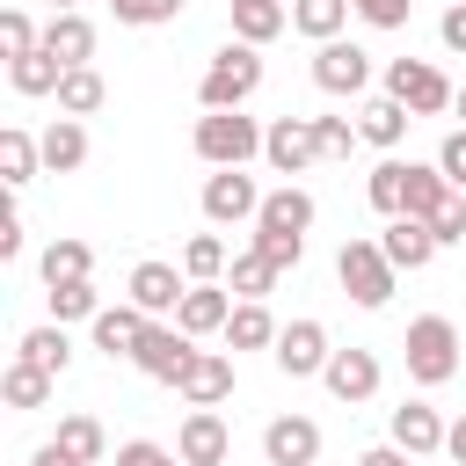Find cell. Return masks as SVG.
<instances>
[{
    "mask_svg": "<svg viewBox=\"0 0 466 466\" xmlns=\"http://www.w3.org/2000/svg\"><path fill=\"white\" fill-rule=\"evenodd\" d=\"M255 87H262V51L233 36L226 51H211V66H204V80H197V102H204V109H240Z\"/></svg>",
    "mask_w": 466,
    "mask_h": 466,
    "instance_id": "obj_2",
    "label": "cell"
},
{
    "mask_svg": "<svg viewBox=\"0 0 466 466\" xmlns=\"http://www.w3.org/2000/svg\"><path fill=\"white\" fill-rule=\"evenodd\" d=\"M197 357H204V350H197V342H189V335H182V328H175V320H153V328H146V342H138V357H131V364H138V371H146V379H160V386H182V371H189V364H197Z\"/></svg>",
    "mask_w": 466,
    "mask_h": 466,
    "instance_id": "obj_7",
    "label": "cell"
},
{
    "mask_svg": "<svg viewBox=\"0 0 466 466\" xmlns=\"http://www.w3.org/2000/svg\"><path fill=\"white\" fill-rule=\"evenodd\" d=\"M313 87H320V95H364V87H371V51H364V44H342V36L320 44V51H313Z\"/></svg>",
    "mask_w": 466,
    "mask_h": 466,
    "instance_id": "obj_8",
    "label": "cell"
},
{
    "mask_svg": "<svg viewBox=\"0 0 466 466\" xmlns=\"http://www.w3.org/2000/svg\"><path fill=\"white\" fill-rule=\"evenodd\" d=\"M182 277H189V284H218V277H226V240H218V233H197V240L182 248Z\"/></svg>",
    "mask_w": 466,
    "mask_h": 466,
    "instance_id": "obj_37",
    "label": "cell"
},
{
    "mask_svg": "<svg viewBox=\"0 0 466 466\" xmlns=\"http://www.w3.org/2000/svg\"><path fill=\"white\" fill-rule=\"evenodd\" d=\"M58 444H66L80 466H102V459H109V437H102L95 415H66V422H58Z\"/></svg>",
    "mask_w": 466,
    "mask_h": 466,
    "instance_id": "obj_36",
    "label": "cell"
},
{
    "mask_svg": "<svg viewBox=\"0 0 466 466\" xmlns=\"http://www.w3.org/2000/svg\"><path fill=\"white\" fill-rule=\"evenodd\" d=\"M95 350L116 364V357H138V342H146V328H153V313H138V306H102L95 320Z\"/></svg>",
    "mask_w": 466,
    "mask_h": 466,
    "instance_id": "obj_16",
    "label": "cell"
},
{
    "mask_svg": "<svg viewBox=\"0 0 466 466\" xmlns=\"http://www.w3.org/2000/svg\"><path fill=\"white\" fill-rule=\"evenodd\" d=\"M0 51H7V66L29 58V51H44V29H36L22 7H7V15H0Z\"/></svg>",
    "mask_w": 466,
    "mask_h": 466,
    "instance_id": "obj_39",
    "label": "cell"
},
{
    "mask_svg": "<svg viewBox=\"0 0 466 466\" xmlns=\"http://www.w3.org/2000/svg\"><path fill=\"white\" fill-rule=\"evenodd\" d=\"M451 109H459V116H466V87H459V102H451Z\"/></svg>",
    "mask_w": 466,
    "mask_h": 466,
    "instance_id": "obj_53",
    "label": "cell"
},
{
    "mask_svg": "<svg viewBox=\"0 0 466 466\" xmlns=\"http://www.w3.org/2000/svg\"><path fill=\"white\" fill-rule=\"evenodd\" d=\"M386 430H393L386 444H400L408 459H430V451H444V430H451V422H437V408H430V400H400Z\"/></svg>",
    "mask_w": 466,
    "mask_h": 466,
    "instance_id": "obj_13",
    "label": "cell"
},
{
    "mask_svg": "<svg viewBox=\"0 0 466 466\" xmlns=\"http://www.w3.org/2000/svg\"><path fill=\"white\" fill-rule=\"evenodd\" d=\"M437 36H444V51H459V58H466V0H451V7H444Z\"/></svg>",
    "mask_w": 466,
    "mask_h": 466,
    "instance_id": "obj_47",
    "label": "cell"
},
{
    "mask_svg": "<svg viewBox=\"0 0 466 466\" xmlns=\"http://www.w3.org/2000/svg\"><path fill=\"white\" fill-rule=\"evenodd\" d=\"M284 22H291V7H284V0H240V7H233V36H240V44H255V51H262L269 36H284Z\"/></svg>",
    "mask_w": 466,
    "mask_h": 466,
    "instance_id": "obj_26",
    "label": "cell"
},
{
    "mask_svg": "<svg viewBox=\"0 0 466 466\" xmlns=\"http://www.w3.org/2000/svg\"><path fill=\"white\" fill-rule=\"evenodd\" d=\"M350 7H357L371 29H400V22H408V0H350Z\"/></svg>",
    "mask_w": 466,
    "mask_h": 466,
    "instance_id": "obj_45",
    "label": "cell"
},
{
    "mask_svg": "<svg viewBox=\"0 0 466 466\" xmlns=\"http://www.w3.org/2000/svg\"><path fill=\"white\" fill-rule=\"evenodd\" d=\"M379 248H386V262H393V269H422V262L437 255V233H430L422 218H393V226L379 233Z\"/></svg>",
    "mask_w": 466,
    "mask_h": 466,
    "instance_id": "obj_22",
    "label": "cell"
},
{
    "mask_svg": "<svg viewBox=\"0 0 466 466\" xmlns=\"http://www.w3.org/2000/svg\"><path fill=\"white\" fill-rule=\"evenodd\" d=\"M364 197H371V211L400 218V211H408V160H379L371 182H364Z\"/></svg>",
    "mask_w": 466,
    "mask_h": 466,
    "instance_id": "obj_33",
    "label": "cell"
},
{
    "mask_svg": "<svg viewBox=\"0 0 466 466\" xmlns=\"http://www.w3.org/2000/svg\"><path fill=\"white\" fill-rule=\"evenodd\" d=\"M73 7H80V0H51V15H73Z\"/></svg>",
    "mask_w": 466,
    "mask_h": 466,
    "instance_id": "obj_52",
    "label": "cell"
},
{
    "mask_svg": "<svg viewBox=\"0 0 466 466\" xmlns=\"http://www.w3.org/2000/svg\"><path fill=\"white\" fill-rule=\"evenodd\" d=\"M357 138H364V146H386V153H393V146L408 138V109H400L393 95H371V102L357 109Z\"/></svg>",
    "mask_w": 466,
    "mask_h": 466,
    "instance_id": "obj_23",
    "label": "cell"
},
{
    "mask_svg": "<svg viewBox=\"0 0 466 466\" xmlns=\"http://www.w3.org/2000/svg\"><path fill=\"white\" fill-rule=\"evenodd\" d=\"M313 138H320V160H342L357 146V124L350 116H313Z\"/></svg>",
    "mask_w": 466,
    "mask_h": 466,
    "instance_id": "obj_41",
    "label": "cell"
},
{
    "mask_svg": "<svg viewBox=\"0 0 466 466\" xmlns=\"http://www.w3.org/2000/svg\"><path fill=\"white\" fill-rule=\"evenodd\" d=\"M116 466H175V451H160L153 437H131V444H116Z\"/></svg>",
    "mask_w": 466,
    "mask_h": 466,
    "instance_id": "obj_43",
    "label": "cell"
},
{
    "mask_svg": "<svg viewBox=\"0 0 466 466\" xmlns=\"http://www.w3.org/2000/svg\"><path fill=\"white\" fill-rule=\"evenodd\" d=\"M269 357H277V371H284V379H320L335 350H328V328H320V320H291V328L277 335V350H269Z\"/></svg>",
    "mask_w": 466,
    "mask_h": 466,
    "instance_id": "obj_9",
    "label": "cell"
},
{
    "mask_svg": "<svg viewBox=\"0 0 466 466\" xmlns=\"http://www.w3.org/2000/svg\"><path fill=\"white\" fill-rule=\"evenodd\" d=\"M262 459H269V466H313V459H320V422L277 415V422L262 430Z\"/></svg>",
    "mask_w": 466,
    "mask_h": 466,
    "instance_id": "obj_14",
    "label": "cell"
},
{
    "mask_svg": "<svg viewBox=\"0 0 466 466\" xmlns=\"http://www.w3.org/2000/svg\"><path fill=\"white\" fill-rule=\"evenodd\" d=\"M36 269H44V284H80V277L95 269V248H87V240H51Z\"/></svg>",
    "mask_w": 466,
    "mask_h": 466,
    "instance_id": "obj_34",
    "label": "cell"
},
{
    "mask_svg": "<svg viewBox=\"0 0 466 466\" xmlns=\"http://www.w3.org/2000/svg\"><path fill=\"white\" fill-rule=\"evenodd\" d=\"M444 451H451V459H459V466H466V415H459V422H451V430H444Z\"/></svg>",
    "mask_w": 466,
    "mask_h": 466,
    "instance_id": "obj_51",
    "label": "cell"
},
{
    "mask_svg": "<svg viewBox=\"0 0 466 466\" xmlns=\"http://www.w3.org/2000/svg\"><path fill=\"white\" fill-rule=\"evenodd\" d=\"M109 15H116V22H131V29H153V22H175V15H182V0H109Z\"/></svg>",
    "mask_w": 466,
    "mask_h": 466,
    "instance_id": "obj_40",
    "label": "cell"
},
{
    "mask_svg": "<svg viewBox=\"0 0 466 466\" xmlns=\"http://www.w3.org/2000/svg\"><path fill=\"white\" fill-rule=\"evenodd\" d=\"M430 233H437V248H451V240H466V197H451V204L437 211V226H430Z\"/></svg>",
    "mask_w": 466,
    "mask_h": 466,
    "instance_id": "obj_46",
    "label": "cell"
},
{
    "mask_svg": "<svg viewBox=\"0 0 466 466\" xmlns=\"http://www.w3.org/2000/svg\"><path fill=\"white\" fill-rule=\"evenodd\" d=\"M175 393H182L189 408H218V400L233 393V357H226V350H204V357L182 371V386H175Z\"/></svg>",
    "mask_w": 466,
    "mask_h": 466,
    "instance_id": "obj_18",
    "label": "cell"
},
{
    "mask_svg": "<svg viewBox=\"0 0 466 466\" xmlns=\"http://www.w3.org/2000/svg\"><path fill=\"white\" fill-rule=\"evenodd\" d=\"M357 466H408V451H400V444H371Z\"/></svg>",
    "mask_w": 466,
    "mask_h": 466,
    "instance_id": "obj_50",
    "label": "cell"
},
{
    "mask_svg": "<svg viewBox=\"0 0 466 466\" xmlns=\"http://www.w3.org/2000/svg\"><path fill=\"white\" fill-rule=\"evenodd\" d=\"M233 7H240V0H233Z\"/></svg>",
    "mask_w": 466,
    "mask_h": 466,
    "instance_id": "obj_54",
    "label": "cell"
},
{
    "mask_svg": "<svg viewBox=\"0 0 466 466\" xmlns=\"http://www.w3.org/2000/svg\"><path fill=\"white\" fill-rule=\"evenodd\" d=\"M44 51H51L66 73L87 66V58H95V22H87L80 7H73V15H51V22H44Z\"/></svg>",
    "mask_w": 466,
    "mask_h": 466,
    "instance_id": "obj_19",
    "label": "cell"
},
{
    "mask_svg": "<svg viewBox=\"0 0 466 466\" xmlns=\"http://www.w3.org/2000/svg\"><path fill=\"white\" fill-rule=\"evenodd\" d=\"M262 160H269L277 175H299V167H313V160H320L313 116H277V124H269V138H262Z\"/></svg>",
    "mask_w": 466,
    "mask_h": 466,
    "instance_id": "obj_11",
    "label": "cell"
},
{
    "mask_svg": "<svg viewBox=\"0 0 466 466\" xmlns=\"http://www.w3.org/2000/svg\"><path fill=\"white\" fill-rule=\"evenodd\" d=\"M36 146H44V167H51V175H73V167L87 160V124H80V116H51Z\"/></svg>",
    "mask_w": 466,
    "mask_h": 466,
    "instance_id": "obj_20",
    "label": "cell"
},
{
    "mask_svg": "<svg viewBox=\"0 0 466 466\" xmlns=\"http://www.w3.org/2000/svg\"><path fill=\"white\" fill-rule=\"evenodd\" d=\"M36 167H44V146H36L22 124H7V131H0V182L22 189V182H36Z\"/></svg>",
    "mask_w": 466,
    "mask_h": 466,
    "instance_id": "obj_27",
    "label": "cell"
},
{
    "mask_svg": "<svg viewBox=\"0 0 466 466\" xmlns=\"http://www.w3.org/2000/svg\"><path fill=\"white\" fill-rule=\"evenodd\" d=\"M51 386H58V379H51V371H36V364H22V357L0 371V400H7V408H44V400H51Z\"/></svg>",
    "mask_w": 466,
    "mask_h": 466,
    "instance_id": "obj_32",
    "label": "cell"
},
{
    "mask_svg": "<svg viewBox=\"0 0 466 466\" xmlns=\"http://www.w3.org/2000/svg\"><path fill=\"white\" fill-rule=\"evenodd\" d=\"M437 167H444V182H451V189H466V131H451V138L437 146Z\"/></svg>",
    "mask_w": 466,
    "mask_h": 466,
    "instance_id": "obj_44",
    "label": "cell"
},
{
    "mask_svg": "<svg viewBox=\"0 0 466 466\" xmlns=\"http://www.w3.org/2000/svg\"><path fill=\"white\" fill-rule=\"evenodd\" d=\"M7 80H15V95H58L66 66H58L51 51H29V58H15V66H7Z\"/></svg>",
    "mask_w": 466,
    "mask_h": 466,
    "instance_id": "obj_35",
    "label": "cell"
},
{
    "mask_svg": "<svg viewBox=\"0 0 466 466\" xmlns=\"http://www.w3.org/2000/svg\"><path fill=\"white\" fill-rule=\"evenodd\" d=\"M109 102V80L95 73V66H73L66 80H58V116H95Z\"/></svg>",
    "mask_w": 466,
    "mask_h": 466,
    "instance_id": "obj_30",
    "label": "cell"
},
{
    "mask_svg": "<svg viewBox=\"0 0 466 466\" xmlns=\"http://www.w3.org/2000/svg\"><path fill=\"white\" fill-rule=\"evenodd\" d=\"M15 357H22V364H36V371H51V379H58V371H66V364H73V342H66V328H58V320H44V328H29V335H22V342H15Z\"/></svg>",
    "mask_w": 466,
    "mask_h": 466,
    "instance_id": "obj_28",
    "label": "cell"
},
{
    "mask_svg": "<svg viewBox=\"0 0 466 466\" xmlns=\"http://www.w3.org/2000/svg\"><path fill=\"white\" fill-rule=\"evenodd\" d=\"M335 277H342V291L364 306V313H379L386 299H393V262H386V248L379 240H342V255H335Z\"/></svg>",
    "mask_w": 466,
    "mask_h": 466,
    "instance_id": "obj_4",
    "label": "cell"
},
{
    "mask_svg": "<svg viewBox=\"0 0 466 466\" xmlns=\"http://www.w3.org/2000/svg\"><path fill=\"white\" fill-rule=\"evenodd\" d=\"M277 320H269V306L262 299H240L233 306V320H226V350H277Z\"/></svg>",
    "mask_w": 466,
    "mask_h": 466,
    "instance_id": "obj_25",
    "label": "cell"
},
{
    "mask_svg": "<svg viewBox=\"0 0 466 466\" xmlns=\"http://www.w3.org/2000/svg\"><path fill=\"white\" fill-rule=\"evenodd\" d=\"M269 284H277V262H269L262 248H248V255L226 262V291H233V299H269Z\"/></svg>",
    "mask_w": 466,
    "mask_h": 466,
    "instance_id": "obj_31",
    "label": "cell"
},
{
    "mask_svg": "<svg viewBox=\"0 0 466 466\" xmlns=\"http://www.w3.org/2000/svg\"><path fill=\"white\" fill-rule=\"evenodd\" d=\"M255 226H262V233H299V240H306V226H313V197L284 182V189L262 197V218H255Z\"/></svg>",
    "mask_w": 466,
    "mask_h": 466,
    "instance_id": "obj_24",
    "label": "cell"
},
{
    "mask_svg": "<svg viewBox=\"0 0 466 466\" xmlns=\"http://www.w3.org/2000/svg\"><path fill=\"white\" fill-rule=\"evenodd\" d=\"M15 255H22V218L7 211V218H0V262H15Z\"/></svg>",
    "mask_w": 466,
    "mask_h": 466,
    "instance_id": "obj_48",
    "label": "cell"
},
{
    "mask_svg": "<svg viewBox=\"0 0 466 466\" xmlns=\"http://www.w3.org/2000/svg\"><path fill=\"white\" fill-rule=\"evenodd\" d=\"M262 124L255 116H240V109H204L197 116V131H189V146H197V160L204 167H248L255 153H262Z\"/></svg>",
    "mask_w": 466,
    "mask_h": 466,
    "instance_id": "obj_1",
    "label": "cell"
},
{
    "mask_svg": "<svg viewBox=\"0 0 466 466\" xmlns=\"http://www.w3.org/2000/svg\"><path fill=\"white\" fill-rule=\"evenodd\" d=\"M350 15H357L350 0H291V29H299V36H313V44H335Z\"/></svg>",
    "mask_w": 466,
    "mask_h": 466,
    "instance_id": "obj_29",
    "label": "cell"
},
{
    "mask_svg": "<svg viewBox=\"0 0 466 466\" xmlns=\"http://www.w3.org/2000/svg\"><path fill=\"white\" fill-rule=\"evenodd\" d=\"M175 466H182V459H175Z\"/></svg>",
    "mask_w": 466,
    "mask_h": 466,
    "instance_id": "obj_55",
    "label": "cell"
},
{
    "mask_svg": "<svg viewBox=\"0 0 466 466\" xmlns=\"http://www.w3.org/2000/svg\"><path fill=\"white\" fill-rule=\"evenodd\" d=\"M226 320H233V291L226 284H189V299L175 306V328L197 342V335H226Z\"/></svg>",
    "mask_w": 466,
    "mask_h": 466,
    "instance_id": "obj_15",
    "label": "cell"
},
{
    "mask_svg": "<svg viewBox=\"0 0 466 466\" xmlns=\"http://www.w3.org/2000/svg\"><path fill=\"white\" fill-rule=\"evenodd\" d=\"M29 466H80V459H73V451L51 437V444H36V451H29Z\"/></svg>",
    "mask_w": 466,
    "mask_h": 466,
    "instance_id": "obj_49",
    "label": "cell"
},
{
    "mask_svg": "<svg viewBox=\"0 0 466 466\" xmlns=\"http://www.w3.org/2000/svg\"><path fill=\"white\" fill-rule=\"evenodd\" d=\"M44 299H51V320L66 328V320H95L102 313V299H95V284L80 277V284H44Z\"/></svg>",
    "mask_w": 466,
    "mask_h": 466,
    "instance_id": "obj_38",
    "label": "cell"
},
{
    "mask_svg": "<svg viewBox=\"0 0 466 466\" xmlns=\"http://www.w3.org/2000/svg\"><path fill=\"white\" fill-rule=\"evenodd\" d=\"M255 248H262L277 269H299V255H306V240H299V233H262V226H255Z\"/></svg>",
    "mask_w": 466,
    "mask_h": 466,
    "instance_id": "obj_42",
    "label": "cell"
},
{
    "mask_svg": "<svg viewBox=\"0 0 466 466\" xmlns=\"http://www.w3.org/2000/svg\"><path fill=\"white\" fill-rule=\"evenodd\" d=\"M459 189L444 182V167H422V160H408V211L400 218H422V226H437V211L451 204Z\"/></svg>",
    "mask_w": 466,
    "mask_h": 466,
    "instance_id": "obj_21",
    "label": "cell"
},
{
    "mask_svg": "<svg viewBox=\"0 0 466 466\" xmlns=\"http://www.w3.org/2000/svg\"><path fill=\"white\" fill-rule=\"evenodd\" d=\"M226 451H233V430L218 422V408H189L175 430V459L182 466H226Z\"/></svg>",
    "mask_w": 466,
    "mask_h": 466,
    "instance_id": "obj_10",
    "label": "cell"
},
{
    "mask_svg": "<svg viewBox=\"0 0 466 466\" xmlns=\"http://www.w3.org/2000/svg\"><path fill=\"white\" fill-rule=\"evenodd\" d=\"M386 95H393L408 116H437V109L459 102V87H451L430 58H386Z\"/></svg>",
    "mask_w": 466,
    "mask_h": 466,
    "instance_id": "obj_5",
    "label": "cell"
},
{
    "mask_svg": "<svg viewBox=\"0 0 466 466\" xmlns=\"http://www.w3.org/2000/svg\"><path fill=\"white\" fill-rule=\"evenodd\" d=\"M262 197H269V189H255V175H240V167H211V175H204V218H211V226L262 218Z\"/></svg>",
    "mask_w": 466,
    "mask_h": 466,
    "instance_id": "obj_6",
    "label": "cell"
},
{
    "mask_svg": "<svg viewBox=\"0 0 466 466\" xmlns=\"http://www.w3.org/2000/svg\"><path fill=\"white\" fill-rule=\"evenodd\" d=\"M320 379H328V393H335V400H350V408H357V400H371V393H379V357H371V350H335Z\"/></svg>",
    "mask_w": 466,
    "mask_h": 466,
    "instance_id": "obj_17",
    "label": "cell"
},
{
    "mask_svg": "<svg viewBox=\"0 0 466 466\" xmlns=\"http://www.w3.org/2000/svg\"><path fill=\"white\" fill-rule=\"evenodd\" d=\"M182 299H189V277H182L175 262H138V269H131V306H138V313L160 320V313H175Z\"/></svg>",
    "mask_w": 466,
    "mask_h": 466,
    "instance_id": "obj_12",
    "label": "cell"
},
{
    "mask_svg": "<svg viewBox=\"0 0 466 466\" xmlns=\"http://www.w3.org/2000/svg\"><path fill=\"white\" fill-rule=\"evenodd\" d=\"M400 357H408V379H415V386H444V379L459 371V328H451L444 313H422V320H408Z\"/></svg>",
    "mask_w": 466,
    "mask_h": 466,
    "instance_id": "obj_3",
    "label": "cell"
}]
</instances>
